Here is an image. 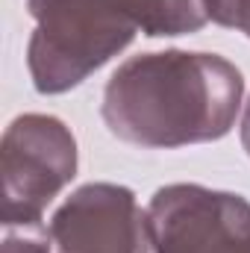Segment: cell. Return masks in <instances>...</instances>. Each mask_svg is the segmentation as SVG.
Returning <instances> with one entry per match:
<instances>
[{
  "label": "cell",
  "mask_w": 250,
  "mask_h": 253,
  "mask_svg": "<svg viewBox=\"0 0 250 253\" xmlns=\"http://www.w3.org/2000/svg\"><path fill=\"white\" fill-rule=\"evenodd\" d=\"M144 36H186L209 24L206 0H112Z\"/></svg>",
  "instance_id": "6"
},
{
  "label": "cell",
  "mask_w": 250,
  "mask_h": 253,
  "mask_svg": "<svg viewBox=\"0 0 250 253\" xmlns=\"http://www.w3.org/2000/svg\"><path fill=\"white\" fill-rule=\"evenodd\" d=\"M242 94L239 68L218 53H141L109 77L103 121L112 135L138 147H186L224 138Z\"/></svg>",
  "instance_id": "1"
},
{
  "label": "cell",
  "mask_w": 250,
  "mask_h": 253,
  "mask_svg": "<svg viewBox=\"0 0 250 253\" xmlns=\"http://www.w3.org/2000/svg\"><path fill=\"white\" fill-rule=\"evenodd\" d=\"M242 144H245V150L250 156V100L245 106V118H242Z\"/></svg>",
  "instance_id": "9"
},
{
  "label": "cell",
  "mask_w": 250,
  "mask_h": 253,
  "mask_svg": "<svg viewBox=\"0 0 250 253\" xmlns=\"http://www.w3.org/2000/svg\"><path fill=\"white\" fill-rule=\"evenodd\" d=\"M36 33L27 65L36 91L62 94L118 56L138 27L112 0H27Z\"/></svg>",
  "instance_id": "2"
},
{
  "label": "cell",
  "mask_w": 250,
  "mask_h": 253,
  "mask_svg": "<svg viewBox=\"0 0 250 253\" xmlns=\"http://www.w3.org/2000/svg\"><path fill=\"white\" fill-rule=\"evenodd\" d=\"M209 21L239 30L250 39V0H206Z\"/></svg>",
  "instance_id": "8"
},
{
  "label": "cell",
  "mask_w": 250,
  "mask_h": 253,
  "mask_svg": "<svg viewBox=\"0 0 250 253\" xmlns=\"http://www.w3.org/2000/svg\"><path fill=\"white\" fill-rule=\"evenodd\" d=\"M53 233L42 221L3 224V248L0 253H50Z\"/></svg>",
  "instance_id": "7"
},
{
  "label": "cell",
  "mask_w": 250,
  "mask_h": 253,
  "mask_svg": "<svg viewBox=\"0 0 250 253\" xmlns=\"http://www.w3.org/2000/svg\"><path fill=\"white\" fill-rule=\"evenodd\" d=\"M59 253H150V224L135 194L115 183L77 189L50 221Z\"/></svg>",
  "instance_id": "5"
},
{
  "label": "cell",
  "mask_w": 250,
  "mask_h": 253,
  "mask_svg": "<svg viewBox=\"0 0 250 253\" xmlns=\"http://www.w3.org/2000/svg\"><path fill=\"white\" fill-rule=\"evenodd\" d=\"M3 224L42 221L44 206L77 174V141L53 115H21L0 141Z\"/></svg>",
  "instance_id": "3"
},
{
  "label": "cell",
  "mask_w": 250,
  "mask_h": 253,
  "mask_svg": "<svg viewBox=\"0 0 250 253\" xmlns=\"http://www.w3.org/2000/svg\"><path fill=\"white\" fill-rule=\"evenodd\" d=\"M153 253H250V203L242 194L174 183L147 206Z\"/></svg>",
  "instance_id": "4"
}]
</instances>
